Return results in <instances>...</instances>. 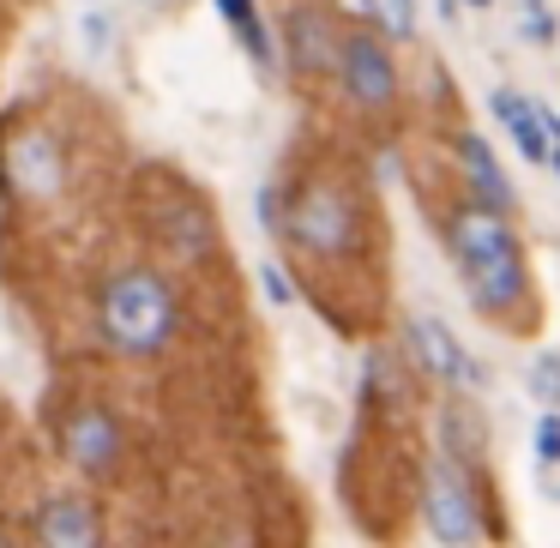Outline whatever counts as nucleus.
Segmentation results:
<instances>
[{
  "label": "nucleus",
  "instance_id": "obj_3",
  "mask_svg": "<svg viewBox=\"0 0 560 548\" xmlns=\"http://www.w3.org/2000/svg\"><path fill=\"white\" fill-rule=\"evenodd\" d=\"M127 230L151 259L175 271L194 295H206L211 283H230V242H223L218 199L175 163H139L127 175Z\"/></svg>",
  "mask_w": 560,
  "mask_h": 548
},
{
  "label": "nucleus",
  "instance_id": "obj_2",
  "mask_svg": "<svg viewBox=\"0 0 560 548\" xmlns=\"http://www.w3.org/2000/svg\"><path fill=\"white\" fill-rule=\"evenodd\" d=\"M194 302L199 295L163 259H151L145 247L103 254L91 266V283H85V314H91L97 350L109 362H139V368L175 362L187 350Z\"/></svg>",
  "mask_w": 560,
  "mask_h": 548
},
{
  "label": "nucleus",
  "instance_id": "obj_12",
  "mask_svg": "<svg viewBox=\"0 0 560 548\" xmlns=\"http://www.w3.org/2000/svg\"><path fill=\"white\" fill-rule=\"evenodd\" d=\"M230 25V37L242 43V55L259 67V79H278V37H271V19L259 0H211Z\"/></svg>",
  "mask_w": 560,
  "mask_h": 548
},
{
  "label": "nucleus",
  "instance_id": "obj_10",
  "mask_svg": "<svg viewBox=\"0 0 560 548\" xmlns=\"http://www.w3.org/2000/svg\"><path fill=\"white\" fill-rule=\"evenodd\" d=\"M422 518L428 536L440 543H482V488H476V464L452 458V452H434L422 470Z\"/></svg>",
  "mask_w": 560,
  "mask_h": 548
},
{
  "label": "nucleus",
  "instance_id": "obj_7",
  "mask_svg": "<svg viewBox=\"0 0 560 548\" xmlns=\"http://www.w3.org/2000/svg\"><path fill=\"white\" fill-rule=\"evenodd\" d=\"M271 37H278V73L295 79V91H319L338 73L343 13L331 0H271Z\"/></svg>",
  "mask_w": 560,
  "mask_h": 548
},
{
  "label": "nucleus",
  "instance_id": "obj_14",
  "mask_svg": "<svg viewBox=\"0 0 560 548\" xmlns=\"http://www.w3.org/2000/svg\"><path fill=\"white\" fill-rule=\"evenodd\" d=\"M494 115L506 121V133L518 139L524 163H548V127H542V103L518 97V91H494Z\"/></svg>",
  "mask_w": 560,
  "mask_h": 548
},
{
  "label": "nucleus",
  "instance_id": "obj_18",
  "mask_svg": "<svg viewBox=\"0 0 560 548\" xmlns=\"http://www.w3.org/2000/svg\"><path fill=\"white\" fill-rule=\"evenodd\" d=\"M530 386H536V398H542L548 410H560V355H555V350H548V355H536Z\"/></svg>",
  "mask_w": 560,
  "mask_h": 548
},
{
  "label": "nucleus",
  "instance_id": "obj_19",
  "mask_svg": "<svg viewBox=\"0 0 560 548\" xmlns=\"http://www.w3.org/2000/svg\"><path fill=\"white\" fill-rule=\"evenodd\" d=\"M536 458L560 464V410H548L542 422H536Z\"/></svg>",
  "mask_w": 560,
  "mask_h": 548
},
{
  "label": "nucleus",
  "instance_id": "obj_8",
  "mask_svg": "<svg viewBox=\"0 0 560 548\" xmlns=\"http://www.w3.org/2000/svg\"><path fill=\"white\" fill-rule=\"evenodd\" d=\"M13 512H19V536L37 548H97L109 536V506L85 482H43Z\"/></svg>",
  "mask_w": 560,
  "mask_h": 548
},
{
  "label": "nucleus",
  "instance_id": "obj_6",
  "mask_svg": "<svg viewBox=\"0 0 560 548\" xmlns=\"http://www.w3.org/2000/svg\"><path fill=\"white\" fill-rule=\"evenodd\" d=\"M446 247H452V266H458L470 302L488 319H500V326L530 319V271H524V247L512 235L506 211L482 206V199L452 206L446 211Z\"/></svg>",
  "mask_w": 560,
  "mask_h": 548
},
{
  "label": "nucleus",
  "instance_id": "obj_5",
  "mask_svg": "<svg viewBox=\"0 0 560 548\" xmlns=\"http://www.w3.org/2000/svg\"><path fill=\"white\" fill-rule=\"evenodd\" d=\"M43 428H49L55 458H61L85 488L121 494V488L133 482L139 440H133V428H127L121 404H115L103 386H91V380L55 386L49 404H43Z\"/></svg>",
  "mask_w": 560,
  "mask_h": 548
},
{
  "label": "nucleus",
  "instance_id": "obj_9",
  "mask_svg": "<svg viewBox=\"0 0 560 548\" xmlns=\"http://www.w3.org/2000/svg\"><path fill=\"white\" fill-rule=\"evenodd\" d=\"M338 91L350 97V109L362 121H386L398 109V61H392V43L380 37L374 25H343V43H338Z\"/></svg>",
  "mask_w": 560,
  "mask_h": 548
},
{
  "label": "nucleus",
  "instance_id": "obj_17",
  "mask_svg": "<svg viewBox=\"0 0 560 548\" xmlns=\"http://www.w3.org/2000/svg\"><path fill=\"white\" fill-rule=\"evenodd\" d=\"M362 19L386 43H410L416 37V0H362Z\"/></svg>",
  "mask_w": 560,
  "mask_h": 548
},
{
  "label": "nucleus",
  "instance_id": "obj_13",
  "mask_svg": "<svg viewBox=\"0 0 560 548\" xmlns=\"http://www.w3.org/2000/svg\"><path fill=\"white\" fill-rule=\"evenodd\" d=\"M458 170H464V182H470V199H482V206H494V211H512V182H506V170H500V158L488 151V139L458 133Z\"/></svg>",
  "mask_w": 560,
  "mask_h": 548
},
{
  "label": "nucleus",
  "instance_id": "obj_20",
  "mask_svg": "<svg viewBox=\"0 0 560 548\" xmlns=\"http://www.w3.org/2000/svg\"><path fill=\"white\" fill-rule=\"evenodd\" d=\"M518 7H524V31H530V43H548V37H555V19H548L542 0H518Z\"/></svg>",
  "mask_w": 560,
  "mask_h": 548
},
{
  "label": "nucleus",
  "instance_id": "obj_21",
  "mask_svg": "<svg viewBox=\"0 0 560 548\" xmlns=\"http://www.w3.org/2000/svg\"><path fill=\"white\" fill-rule=\"evenodd\" d=\"M548 163H555V175H560V139H548Z\"/></svg>",
  "mask_w": 560,
  "mask_h": 548
},
{
  "label": "nucleus",
  "instance_id": "obj_22",
  "mask_svg": "<svg viewBox=\"0 0 560 548\" xmlns=\"http://www.w3.org/2000/svg\"><path fill=\"white\" fill-rule=\"evenodd\" d=\"M470 7H488V0H470Z\"/></svg>",
  "mask_w": 560,
  "mask_h": 548
},
{
  "label": "nucleus",
  "instance_id": "obj_4",
  "mask_svg": "<svg viewBox=\"0 0 560 548\" xmlns=\"http://www.w3.org/2000/svg\"><path fill=\"white\" fill-rule=\"evenodd\" d=\"M85 182V139L79 121L55 103L25 97L0 109V206L19 230L61 223Z\"/></svg>",
  "mask_w": 560,
  "mask_h": 548
},
{
  "label": "nucleus",
  "instance_id": "obj_15",
  "mask_svg": "<svg viewBox=\"0 0 560 548\" xmlns=\"http://www.w3.org/2000/svg\"><path fill=\"white\" fill-rule=\"evenodd\" d=\"M440 452H452L464 464L482 458V416H476L470 398H446V410H440Z\"/></svg>",
  "mask_w": 560,
  "mask_h": 548
},
{
  "label": "nucleus",
  "instance_id": "obj_16",
  "mask_svg": "<svg viewBox=\"0 0 560 548\" xmlns=\"http://www.w3.org/2000/svg\"><path fill=\"white\" fill-rule=\"evenodd\" d=\"M25 470H31V458H25V428H19L13 404L0 398V506H13V500H7V488H13Z\"/></svg>",
  "mask_w": 560,
  "mask_h": 548
},
{
  "label": "nucleus",
  "instance_id": "obj_1",
  "mask_svg": "<svg viewBox=\"0 0 560 548\" xmlns=\"http://www.w3.org/2000/svg\"><path fill=\"white\" fill-rule=\"evenodd\" d=\"M266 230L283 247L295 290L338 331H362L374 319V290H368V278L380 271L374 194L338 151L302 158L283 182H271Z\"/></svg>",
  "mask_w": 560,
  "mask_h": 548
},
{
  "label": "nucleus",
  "instance_id": "obj_11",
  "mask_svg": "<svg viewBox=\"0 0 560 548\" xmlns=\"http://www.w3.org/2000/svg\"><path fill=\"white\" fill-rule=\"evenodd\" d=\"M404 355H410L416 374H428V380H446V386H464V392L482 386V368L464 355V343L452 338L434 314H416L410 326H404Z\"/></svg>",
  "mask_w": 560,
  "mask_h": 548
}]
</instances>
